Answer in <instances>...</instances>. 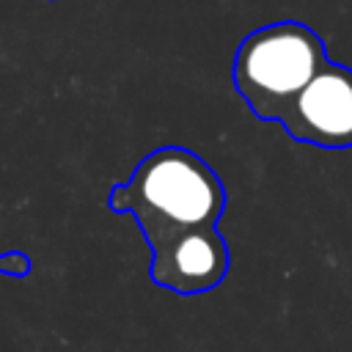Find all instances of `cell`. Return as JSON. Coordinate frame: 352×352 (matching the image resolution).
Segmentation results:
<instances>
[{
    "mask_svg": "<svg viewBox=\"0 0 352 352\" xmlns=\"http://www.w3.org/2000/svg\"><path fill=\"white\" fill-rule=\"evenodd\" d=\"M278 124L297 143L352 148V69L327 58Z\"/></svg>",
    "mask_w": 352,
    "mask_h": 352,
    "instance_id": "cell-3",
    "label": "cell"
},
{
    "mask_svg": "<svg viewBox=\"0 0 352 352\" xmlns=\"http://www.w3.org/2000/svg\"><path fill=\"white\" fill-rule=\"evenodd\" d=\"M231 253L220 228H198L179 234L151 250L148 278L176 294H204L228 275Z\"/></svg>",
    "mask_w": 352,
    "mask_h": 352,
    "instance_id": "cell-4",
    "label": "cell"
},
{
    "mask_svg": "<svg viewBox=\"0 0 352 352\" xmlns=\"http://www.w3.org/2000/svg\"><path fill=\"white\" fill-rule=\"evenodd\" d=\"M0 272L3 275H14V278H25L30 272V256L22 253V250L0 253Z\"/></svg>",
    "mask_w": 352,
    "mask_h": 352,
    "instance_id": "cell-5",
    "label": "cell"
},
{
    "mask_svg": "<svg viewBox=\"0 0 352 352\" xmlns=\"http://www.w3.org/2000/svg\"><path fill=\"white\" fill-rule=\"evenodd\" d=\"M107 206L132 214L148 250H154L179 234L214 228L226 209V187L195 151L162 146L148 151L132 176L110 190Z\"/></svg>",
    "mask_w": 352,
    "mask_h": 352,
    "instance_id": "cell-1",
    "label": "cell"
},
{
    "mask_svg": "<svg viewBox=\"0 0 352 352\" xmlns=\"http://www.w3.org/2000/svg\"><path fill=\"white\" fill-rule=\"evenodd\" d=\"M327 63L324 41L297 19H280L248 33L234 55V91L261 121H280L297 94Z\"/></svg>",
    "mask_w": 352,
    "mask_h": 352,
    "instance_id": "cell-2",
    "label": "cell"
}]
</instances>
